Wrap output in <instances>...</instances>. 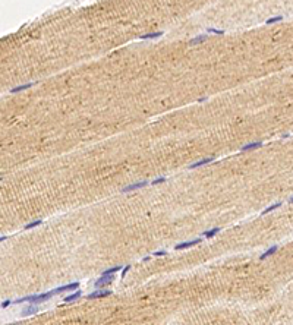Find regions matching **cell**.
<instances>
[{"mask_svg": "<svg viewBox=\"0 0 293 325\" xmlns=\"http://www.w3.org/2000/svg\"><path fill=\"white\" fill-rule=\"evenodd\" d=\"M111 291L110 290H103V291H94L91 294H88V299H100V297H106V296H110Z\"/></svg>", "mask_w": 293, "mask_h": 325, "instance_id": "cell-5", "label": "cell"}, {"mask_svg": "<svg viewBox=\"0 0 293 325\" xmlns=\"http://www.w3.org/2000/svg\"><path fill=\"white\" fill-rule=\"evenodd\" d=\"M198 243H201V239H195V240H192V242H183V243H179V245L174 246V249H176V251L186 249V248H190V246H193V245H198Z\"/></svg>", "mask_w": 293, "mask_h": 325, "instance_id": "cell-4", "label": "cell"}, {"mask_svg": "<svg viewBox=\"0 0 293 325\" xmlns=\"http://www.w3.org/2000/svg\"><path fill=\"white\" fill-rule=\"evenodd\" d=\"M281 19H283V18H281V16L270 18V19H268V21H267V24H268V25H270V24H274V22H278V21H281Z\"/></svg>", "mask_w": 293, "mask_h": 325, "instance_id": "cell-19", "label": "cell"}, {"mask_svg": "<svg viewBox=\"0 0 293 325\" xmlns=\"http://www.w3.org/2000/svg\"><path fill=\"white\" fill-rule=\"evenodd\" d=\"M142 186H147V182H145V180H142V182H138V183H134V185H129V186H126V188L122 189V192H129V190H134V189H139V188H142Z\"/></svg>", "mask_w": 293, "mask_h": 325, "instance_id": "cell-7", "label": "cell"}, {"mask_svg": "<svg viewBox=\"0 0 293 325\" xmlns=\"http://www.w3.org/2000/svg\"><path fill=\"white\" fill-rule=\"evenodd\" d=\"M207 31H208V32H216V34H218V35H223L224 34L223 29H214V28H208Z\"/></svg>", "mask_w": 293, "mask_h": 325, "instance_id": "cell-20", "label": "cell"}, {"mask_svg": "<svg viewBox=\"0 0 293 325\" xmlns=\"http://www.w3.org/2000/svg\"><path fill=\"white\" fill-rule=\"evenodd\" d=\"M218 231H220V227H216V228H213V230H208V231H205V233H204V236H205V237H213V236H214V234H217Z\"/></svg>", "mask_w": 293, "mask_h": 325, "instance_id": "cell-15", "label": "cell"}, {"mask_svg": "<svg viewBox=\"0 0 293 325\" xmlns=\"http://www.w3.org/2000/svg\"><path fill=\"white\" fill-rule=\"evenodd\" d=\"M207 40V35L202 34V35H198V37H195V38H192L189 41V44L192 46H195V44H199V43H202V41H205Z\"/></svg>", "mask_w": 293, "mask_h": 325, "instance_id": "cell-11", "label": "cell"}, {"mask_svg": "<svg viewBox=\"0 0 293 325\" xmlns=\"http://www.w3.org/2000/svg\"><path fill=\"white\" fill-rule=\"evenodd\" d=\"M163 182H166V177H158V179H154L151 183H153V185H157V183H163Z\"/></svg>", "mask_w": 293, "mask_h": 325, "instance_id": "cell-21", "label": "cell"}, {"mask_svg": "<svg viewBox=\"0 0 293 325\" xmlns=\"http://www.w3.org/2000/svg\"><path fill=\"white\" fill-rule=\"evenodd\" d=\"M31 86H32V84H25V85H19V86H16V88H13V89H10V92H12V94H16V92H19V91L28 89V88H31Z\"/></svg>", "mask_w": 293, "mask_h": 325, "instance_id": "cell-12", "label": "cell"}, {"mask_svg": "<svg viewBox=\"0 0 293 325\" xmlns=\"http://www.w3.org/2000/svg\"><path fill=\"white\" fill-rule=\"evenodd\" d=\"M114 280V277L113 275H101L95 283H94V286L98 289V287H104V286H107V284H110L111 281Z\"/></svg>", "mask_w": 293, "mask_h": 325, "instance_id": "cell-2", "label": "cell"}, {"mask_svg": "<svg viewBox=\"0 0 293 325\" xmlns=\"http://www.w3.org/2000/svg\"><path fill=\"white\" fill-rule=\"evenodd\" d=\"M163 32L158 31V32H151V34H145V35H141L142 40H150V38H157V37H161Z\"/></svg>", "mask_w": 293, "mask_h": 325, "instance_id": "cell-14", "label": "cell"}, {"mask_svg": "<svg viewBox=\"0 0 293 325\" xmlns=\"http://www.w3.org/2000/svg\"><path fill=\"white\" fill-rule=\"evenodd\" d=\"M10 305V300H4V302H1V308H7Z\"/></svg>", "mask_w": 293, "mask_h": 325, "instance_id": "cell-23", "label": "cell"}, {"mask_svg": "<svg viewBox=\"0 0 293 325\" xmlns=\"http://www.w3.org/2000/svg\"><path fill=\"white\" fill-rule=\"evenodd\" d=\"M79 297H81V291H76V293L70 294V296H68V297H65V302H66V303H69V302H73V300L79 299Z\"/></svg>", "mask_w": 293, "mask_h": 325, "instance_id": "cell-13", "label": "cell"}, {"mask_svg": "<svg viewBox=\"0 0 293 325\" xmlns=\"http://www.w3.org/2000/svg\"><path fill=\"white\" fill-rule=\"evenodd\" d=\"M41 220H35V221H32V223H30V224H27L25 226V230H30V228H34V227H37V226H40L41 224Z\"/></svg>", "mask_w": 293, "mask_h": 325, "instance_id": "cell-16", "label": "cell"}, {"mask_svg": "<svg viewBox=\"0 0 293 325\" xmlns=\"http://www.w3.org/2000/svg\"><path fill=\"white\" fill-rule=\"evenodd\" d=\"M280 205H281V204H280V202H277V204H274V205L268 206L267 209H264V211H262V215H264V214H267V212H270V211H273V209H276V208H278Z\"/></svg>", "mask_w": 293, "mask_h": 325, "instance_id": "cell-18", "label": "cell"}, {"mask_svg": "<svg viewBox=\"0 0 293 325\" xmlns=\"http://www.w3.org/2000/svg\"><path fill=\"white\" fill-rule=\"evenodd\" d=\"M166 254H167L166 251H158V252H155L154 255H157V256H160V255H166Z\"/></svg>", "mask_w": 293, "mask_h": 325, "instance_id": "cell-24", "label": "cell"}, {"mask_svg": "<svg viewBox=\"0 0 293 325\" xmlns=\"http://www.w3.org/2000/svg\"><path fill=\"white\" fill-rule=\"evenodd\" d=\"M119 270H120V267H113V268H110V270L104 271L103 275H113V274L116 273V271H119Z\"/></svg>", "mask_w": 293, "mask_h": 325, "instance_id": "cell-17", "label": "cell"}, {"mask_svg": "<svg viewBox=\"0 0 293 325\" xmlns=\"http://www.w3.org/2000/svg\"><path fill=\"white\" fill-rule=\"evenodd\" d=\"M277 249H278V246H277V245H274V246H271V248H270V249H267V251H265V252H264V254H262V255H261V259H264V258H267V256H270V255H273V254H276L277 252Z\"/></svg>", "mask_w": 293, "mask_h": 325, "instance_id": "cell-10", "label": "cell"}, {"mask_svg": "<svg viewBox=\"0 0 293 325\" xmlns=\"http://www.w3.org/2000/svg\"><path fill=\"white\" fill-rule=\"evenodd\" d=\"M290 202H292V204H293V198H292V199H290Z\"/></svg>", "mask_w": 293, "mask_h": 325, "instance_id": "cell-25", "label": "cell"}, {"mask_svg": "<svg viewBox=\"0 0 293 325\" xmlns=\"http://www.w3.org/2000/svg\"><path fill=\"white\" fill-rule=\"evenodd\" d=\"M129 270H131V265H126V267H125V270H123V273H122V278L126 275V273H128Z\"/></svg>", "mask_w": 293, "mask_h": 325, "instance_id": "cell-22", "label": "cell"}, {"mask_svg": "<svg viewBox=\"0 0 293 325\" xmlns=\"http://www.w3.org/2000/svg\"><path fill=\"white\" fill-rule=\"evenodd\" d=\"M262 145V142L258 141V142H251V144H248V145H243L241 148V151H249V150H257Z\"/></svg>", "mask_w": 293, "mask_h": 325, "instance_id": "cell-8", "label": "cell"}, {"mask_svg": "<svg viewBox=\"0 0 293 325\" xmlns=\"http://www.w3.org/2000/svg\"><path fill=\"white\" fill-rule=\"evenodd\" d=\"M53 296V291H49V293H44V294H37V296H27V297H21L18 299L16 303H22V302H30V303H41V302H46L49 300Z\"/></svg>", "mask_w": 293, "mask_h": 325, "instance_id": "cell-1", "label": "cell"}, {"mask_svg": "<svg viewBox=\"0 0 293 325\" xmlns=\"http://www.w3.org/2000/svg\"><path fill=\"white\" fill-rule=\"evenodd\" d=\"M214 158L213 157H208L205 160H201V161H198V163H193V164H190L189 169H196V167H201V166H204V164H208V163H211Z\"/></svg>", "mask_w": 293, "mask_h": 325, "instance_id": "cell-9", "label": "cell"}, {"mask_svg": "<svg viewBox=\"0 0 293 325\" xmlns=\"http://www.w3.org/2000/svg\"><path fill=\"white\" fill-rule=\"evenodd\" d=\"M38 312V306L37 305H31V306H27V308L22 309V315L24 316H30V315H34Z\"/></svg>", "mask_w": 293, "mask_h": 325, "instance_id": "cell-6", "label": "cell"}, {"mask_svg": "<svg viewBox=\"0 0 293 325\" xmlns=\"http://www.w3.org/2000/svg\"><path fill=\"white\" fill-rule=\"evenodd\" d=\"M79 287V283L76 281V283H70L68 286H63V287H59V289H54L53 291V294H57V293H62V291H69V290H76Z\"/></svg>", "mask_w": 293, "mask_h": 325, "instance_id": "cell-3", "label": "cell"}]
</instances>
